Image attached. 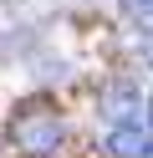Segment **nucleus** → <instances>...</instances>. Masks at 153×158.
Returning <instances> with one entry per match:
<instances>
[{"instance_id":"2","label":"nucleus","mask_w":153,"mask_h":158,"mask_svg":"<svg viewBox=\"0 0 153 158\" xmlns=\"http://www.w3.org/2000/svg\"><path fill=\"white\" fill-rule=\"evenodd\" d=\"M107 148H112V158H153V127L117 123L107 133Z\"/></svg>"},{"instance_id":"5","label":"nucleus","mask_w":153,"mask_h":158,"mask_svg":"<svg viewBox=\"0 0 153 158\" xmlns=\"http://www.w3.org/2000/svg\"><path fill=\"white\" fill-rule=\"evenodd\" d=\"M148 127H153V97H148Z\"/></svg>"},{"instance_id":"4","label":"nucleus","mask_w":153,"mask_h":158,"mask_svg":"<svg viewBox=\"0 0 153 158\" xmlns=\"http://www.w3.org/2000/svg\"><path fill=\"white\" fill-rule=\"evenodd\" d=\"M133 5H138V10H153V0H133Z\"/></svg>"},{"instance_id":"3","label":"nucleus","mask_w":153,"mask_h":158,"mask_svg":"<svg viewBox=\"0 0 153 158\" xmlns=\"http://www.w3.org/2000/svg\"><path fill=\"white\" fill-rule=\"evenodd\" d=\"M112 117H117V123H133V92L128 87H117V92H112V107H107Z\"/></svg>"},{"instance_id":"1","label":"nucleus","mask_w":153,"mask_h":158,"mask_svg":"<svg viewBox=\"0 0 153 158\" xmlns=\"http://www.w3.org/2000/svg\"><path fill=\"white\" fill-rule=\"evenodd\" d=\"M5 143L15 153H31V158H51L61 143H66V123L51 102H20L10 112V127H5Z\"/></svg>"}]
</instances>
